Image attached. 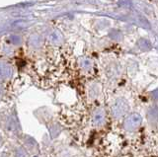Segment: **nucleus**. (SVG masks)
Wrapping results in <instances>:
<instances>
[{
    "label": "nucleus",
    "mask_w": 158,
    "mask_h": 157,
    "mask_svg": "<svg viewBox=\"0 0 158 157\" xmlns=\"http://www.w3.org/2000/svg\"><path fill=\"white\" fill-rule=\"evenodd\" d=\"M140 122H141V117L138 114H133L126 120L125 129L128 131H133L139 126Z\"/></svg>",
    "instance_id": "nucleus-1"
},
{
    "label": "nucleus",
    "mask_w": 158,
    "mask_h": 157,
    "mask_svg": "<svg viewBox=\"0 0 158 157\" xmlns=\"http://www.w3.org/2000/svg\"><path fill=\"white\" fill-rule=\"evenodd\" d=\"M105 121V113L102 110H97L93 114V124L95 126H101Z\"/></svg>",
    "instance_id": "nucleus-3"
},
{
    "label": "nucleus",
    "mask_w": 158,
    "mask_h": 157,
    "mask_svg": "<svg viewBox=\"0 0 158 157\" xmlns=\"http://www.w3.org/2000/svg\"><path fill=\"white\" fill-rule=\"evenodd\" d=\"M127 105L126 104L125 102H118L116 103L115 105L113 106L112 108V113H113V115L118 118V117H122L123 116L127 113Z\"/></svg>",
    "instance_id": "nucleus-2"
}]
</instances>
